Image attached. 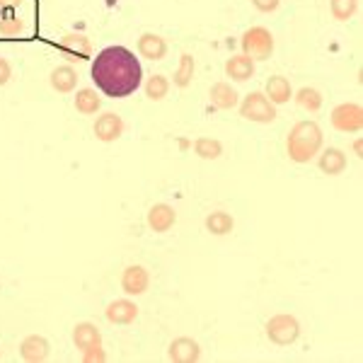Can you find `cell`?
<instances>
[{"instance_id":"15","label":"cell","mask_w":363,"mask_h":363,"mask_svg":"<svg viewBox=\"0 0 363 363\" xmlns=\"http://www.w3.org/2000/svg\"><path fill=\"white\" fill-rule=\"evenodd\" d=\"M225 75L228 78H233L235 83H245V80H250L252 75H255V61H252L250 56H233L225 61Z\"/></svg>"},{"instance_id":"5","label":"cell","mask_w":363,"mask_h":363,"mask_svg":"<svg viewBox=\"0 0 363 363\" xmlns=\"http://www.w3.org/2000/svg\"><path fill=\"white\" fill-rule=\"evenodd\" d=\"M267 337L274 344H279V347H289V344H294L301 337V325H298L294 315H286V313L274 315L267 322Z\"/></svg>"},{"instance_id":"21","label":"cell","mask_w":363,"mask_h":363,"mask_svg":"<svg viewBox=\"0 0 363 363\" xmlns=\"http://www.w3.org/2000/svg\"><path fill=\"white\" fill-rule=\"evenodd\" d=\"M233 228H235V220H233L230 213H225V211H213V213H208L206 230L211 235H228Z\"/></svg>"},{"instance_id":"23","label":"cell","mask_w":363,"mask_h":363,"mask_svg":"<svg viewBox=\"0 0 363 363\" xmlns=\"http://www.w3.org/2000/svg\"><path fill=\"white\" fill-rule=\"evenodd\" d=\"M194 153L199 157H203V160H216V157L223 155V143H220V140H216V138L201 136V138L194 140Z\"/></svg>"},{"instance_id":"25","label":"cell","mask_w":363,"mask_h":363,"mask_svg":"<svg viewBox=\"0 0 363 363\" xmlns=\"http://www.w3.org/2000/svg\"><path fill=\"white\" fill-rule=\"evenodd\" d=\"M296 102L301 104L303 109H308V112H318L322 107V95L315 87H301V90L296 92Z\"/></svg>"},{"instance_id":"8","label":"cell","mask_w":363,"mask_h":363,"mask_svg":"<svg viewBox=\"0 0 363 363\" xmlns=\"http://www.w3.org/2000/svg\"><path fill=\"white\" fill-rule=\"evenodd\" d=\"M121 133H124V119H121L119 114L107 112L95 121V136L102 140V143H112Z\"/></svg>"},{"instance_id":"11","label":"cell","mask_w":363,"mask_h":363,"mask_svg":"<svg viewBox=\"0 0 363 363\" xmlns=\"http://www.w3.org/2000/svg\"><path fill=\"white\" fill-rule=\"evenodd\" d=\"M138 54L148 61H160L167 54V42L160 37V34L153 32H145L143 37L138 39Z\"/></svg>"},{"instance_id":"20","label":"cell","mask_w":363,"mask_h":363,"mask_svg":"<svg viewBox=\"0 0 363 363\" xmlns=\"http://www.w3.org/2000/svg\"><path fill=\"white\" fill-rule=\"evenodd\" d=\"M51 85L56 92H73L78 85V73L73 66H58L51 70Z\"/></svg>"},{"instance_id":"32","label":"cell","mask_w":363,"mask_h":363,"mask_svg":"<svg viewBox=\"0 0 363 363\" xmlns=\"http://www.w3.org/2000/svg\"><path fill=\"white\" fill-rule=\"evenodd\" d=\"M20 3H22V0H0V8L13 10V8H20Z\"/></svg>"},{"instance_id":"22","label":"cell","mask_w":363,"mask_h":363,"mask_svg":"<svg viewBox=\"0 0 363 363\" xmlns=\"http://www.w3.org/2000/svg\"><path fill=\"white\" fill-rule=\"evenodd\" d=\"M99 107H102V97L95 90H90V87L78 90V95H75V109L80 114H97Z\"/></svg>"},{"instance_id":"14","label":"cell","mask_w":363,"mask_h":363,"mask_svg":"<svg viewBox=\"0 0 363 363\" xmlns=\"http://www.w3.org/2000/svg\"><path fill=\"white\" fill-rule=\"evenodd\" d=\"M20 354H22V359L29 361V363L46 361L49 359V342L39 335H32L20 344Z\"/></svg>"},{"instance_id":"30","label":"cell","mask_w":363,"mask_h":363,"mask_svg":"<svg viewBox=\"0 0 363 363\" xmlns=\"http://www.w3.org/2000/svg\"><path fill=\"white\" fill-rule=\"evenodd\" d=\"M107 356H104V351H102V347H92V349H87V351H83V361H104Z\"/></svg>"},{"instance_id":"16","label":"cell","mask_w":363,"mask_h":363,"mask_svg":"<svg viewBox=\"0 0 363 363\" xmlns=\"http://www.w3.org/2000/svg\"><path fill=\"white\" fill-rule=\"evenodd\" d=\"M240 102V95L230 83H216L211 87V104L216 109H235Z\"/></svg>"},{"instance_id":"7","label":"cell","mask_w":363,"mask_h":363,"mask_svg":"<svg viewBox=\"0 0 363 363\" xmlns=\"http://www.w3.org/2000/svg\"><path fill=\"white\" fill-rule=\"evenodd\" d=\"M58 51H61L70 63H75V61H85V58L92 56V44L85 34H66V37L58 42Z\"/></svg>"},{"instance_id":"4","label":"cell","mask_w":363,"mask_h":363,"mask_svg":"<svg viewBox=\"0 0 363 363\" xmlns=\"http://www.w3.org/2000/svg\"><path fill=\"white\" fill-rule=\"evenodd\" d=\"M240 114L247 121L272 124V121L277 119V104L269 102V97L264 92H250V95L240 102Z\"/></svg>"},{"instance_id":"26","label":"cell","mask_w":363,"mask_h":363,"mask_svg":"<svg viewBox=\"0 0 363 363\" xmlns=\"http://www.w3.org/2000/svg\"><path fill=\"white\" fill-rule=\"evenodd\" d=\"M191 78H194V58H191L189 54H184L179 58L177 70H174V85L186 87L191 83Z\"/></svg>"},{"instance_id":"1","label":"cell","mask_w":363,"mask_h":363,"mask_svg":"<svg viewBox=\"0 0 363 363\" xmlns=\"http://www.w3.org/2000/svg\"><path fill=\"white\" fill-rule=\"evenodd\" d=\"M90 75L95 80L97 90H102L107 97L121 99L138 90L143 83V68L133 51L126 46H107L92 61Z\"/></svg>"},{"instance_id":"17","label":"cell","mask_w":363,"mask_h":363,"mask_svg":"<svg viewBox=\"0 0 363 363\" xmlns=\"http://www.w3.org/2000/svg\"><path fill=\"white\" fill-rule=\"evenodd\" d=\"M73 342L80 351H87V349L97 347V344H102V335H99V330L95 325L80 322V325H75V330H73Z\"/></svg>"},{"instance_id":"13","label":"cell","mask_w":363,"mask_h":363,"mask_svg":"<svg viewBox=\"0 0 363 363\" xmlns=\"http://www.w3.org/2000/svg\"><path fill=\"white\" fill-rule=\"evenodd\" d=\"M136 318H138V308H136V303L128 301V298H121V301L109 303L107 320L112 322V325H131Z\"/></svg>"},{"instance_id":"31","label":"cell","mask_w":363,"mask_h":363,"mask_svg":"<svg viewBox=\"0 0 363 363\" xmlns=\"http://www.w3.org/2000/svg\"><path fill=\"white\" fill-rule=\"evenodd\" d=\"M10 75H13V68H10V63L5 61V58H0V85L8 83Z\"/></svg>"},{"instance_id":"29","label":"cell","mask_w":363,"mask_h":363,"mask_svg":"<svg viewBox=\"0 0 363 363\" xmlns=\"http://www.w3.org/2000/svg\"><path fill=\"white\" fill-rule=\"evenodd\" d=\"M281 0H252V5H255L259 13H274V10L279 8Z\"/></svg>"},{"instance_id":"24","label":"cell","mask_w":363,"mask_h":363,"mask_svg":"<svg viewBox=\"0 0 363 363\" xmlns=\"http://www.w3.org/2000/svg\"><path fill=\"white\" fill-rule=\"evenodd\" d=\"M359 10V0H330V13L335 20L347 22Z\"/></svg>"},{"instance_id":"10","label":"cell","mask_w":363,"mask_h":363,"mask_svg":"<svg viewBox=\"0 0 363 363\" xmlns=\"http://www.w3.org/2000/svg\"><path fill=\"white\" fill-rule=\"evenodd\" d=\"M199 356H201V349H199V344L189 337H179L169 344V359L177 363H194L199 361Z\"/></svg>"},{"instance_id":"19","label":"cell","mask_w":363,"mask_h":363,"mask_svg":"<svg viewBox=\"0 0 363 363\" xmlns=\"http://www.w3.org/2000/svg\"><path fill=\"white\" fill-rule=\"evenodd\" d=\"M267 97L272 104H286L291 97H294V90H291V83L281 75H274V78L267 80Z\"/></svg>"},{"instance_id":"28","label":"cell","mask_w":363,"mask_h":363,"mask_svg":"<svg viewBox=\"0 0 363 363\" xmlns=\"http://www.w3.org/2000/svg\"><path fill=\"white\" fill-rule=\"evenodd\" d=\"M22 32H25V22H22L17 15H8L0 20V34L13 37V34H22Z\"/></svg>"},{"instance_id":"9","label":"cell","mask_w":363,"mask_h":363,"mask_svg":"<svg viewBox=\"0 0 363 363\" xmlns=\"http://www.w3.org/2000/svg\"><path fill=\"white\" fill-rule=\"evenodd\" d=\"M148 284H150V277L148 272H145L143 267L133 264L128 267L124 272V277H121V289H124L126 296H140L148 291Z\"/></svg>"},{"instance_id":"27","label":"cell","mask_w":363,"mask_h":363,"mask_svg":"<svg viewBox=\"0 0 363 363\" xmlns=\"http://www.w3.org/2000/svg\"><path fill=\"white\" fill-rule=\"evenodd\" d=\"M167 92H169V83L165 75H153V78H148V83H145V95H148V99H153V102L165 99Z\"/></svg>"},{"instance_id":"18","label":"cell","mask_w":363,"mask_h":363,"mask_svg":"<svg viewBox=\"0 0 363 363\" xmlns=\"http://www.w3.org/2000/svg\"><path fill=\"white\" fill-rule=\"evenodd\" d=\"M318 165L325 174H342L344 169H347V155L339 148H327V150H322Z\"/></svg>"},{"instance_id":"3","label":"cell","mask_w":363,"mask_h":363,"mask_svg":"<svg viewBox=\"0 0 363 363\" xmlns=\"http://www.w3.org/2000/svg\"><path fill=\"white\" fill-rule=\"evenodd\" d=\"M240 44H242V54L250 56L252 61H267L274 54V37L267 27H250Z\"/></svg>"},{"instance_id":"2","label":"cell","mask_w":363,"mask_h":363,"mask_svg":"<svg viewBox=\"0 0 363 363\" xmlns=\"http://www.w3.org/2000/svg\"><path fill=\"white\" fill-rule=\"evenodd\" d=\"M322 148V128L318 121H298L291 128L289 140H286V150L294 162H310Z\"/></svg>"},{"instance_id":"12","label":"cell","mask_w":363,"mask_h":363,"mask_svg":"<svg viewBox=\"0 0 363 363\" xmlns=\"http://www.w3.org/2000/svg\"><path fill=\"white\" fill-rule=\"evenodd\" d=\"M174 220H177V213H174V208L167 206V203H155V206L148 211V225H150V230H155V233L172 230Z\"/></svg>"},{"instance_id":"6","label":"cell","mask_w":363,"mask_h":363,"mask_svg":"<svg viewBox=\"0 0 363 363\" xmlns=\"http://www.w3.org/2000/svg\"><path fill=\"white\" fill-rule=\"evenodd\" d=\"M332 126L342 133H359L363 126V109L356 102H344L332 112Z\"/></svg>"}]
</instances>
